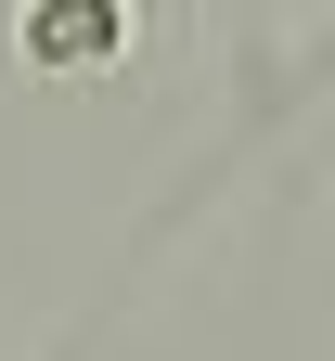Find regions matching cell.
I'll return each mask as SVG.
<instances>
[]
</instances>
